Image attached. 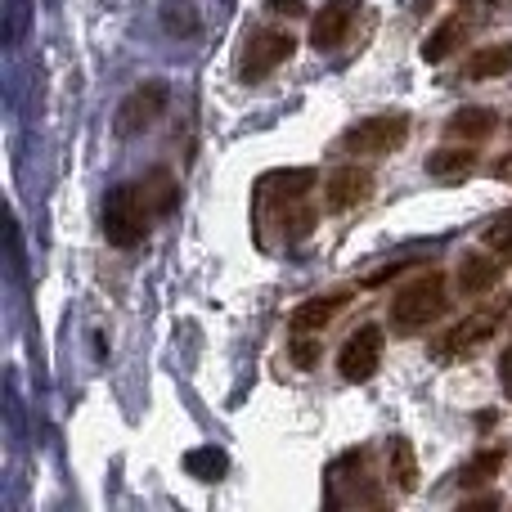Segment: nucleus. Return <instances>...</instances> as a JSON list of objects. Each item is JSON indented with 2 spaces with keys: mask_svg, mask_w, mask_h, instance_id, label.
Listing matches in <instances>:
<instances>
[{
  "mask_svg": "<svg viewBox=\"0 0 512 512\" xmlns=\"http://www.w3.org/2000/svg\"><path fill=\"white\" fill-rule=\"evenodd\" d=\"M176 207V180L167 171H153L149 180H122V185L108 189L104 198V239L113 248H135V243L149 239V221L158 212Z\"/></svg>",
  "mask_w": 512,
  "mask_h": 512,
  "instance_id": "nucleus-1",
  "label": "nucleus"
},
{
  "mask_svg": "<svg viewBox=\"0 0 512 512\" xmlns=\"http://www.w3.org/2000/svg\"><path fill=\"white\" fill-rule=\"evenodd\" d=\"M445 310H450V283H445L441 270H427L391 297L387 319L400 337H414V333H423V328H432Z\"/></svg>",
  "mask_w": 512,
  "mask_h": 512,
  "instance_id": "nucleus-2",
  "label": "nucleus"
},
{
  "mask_svg": "<svg viewBox=\"0 0 512 512\" xmlns=\"http://www.w3.org/2000/svg\"><path fill=\"white\" fill-rule=\"evenodd\" d=\"M409 131H414V122H409V113H400V108H391V113H373V117H360V122H351L342 135H337L333 153L337 158H387V153H396L400 144L409 140Z\"/></svg>",
  "mask_w": 512,
  "mask_h": 512,
  "instance_id": "nucleus-3",
  "label": "nucleus"
},
{
  "mask_svg": "<svg viewBox=\"0 0 512 512\" xmlns=\"http://www.w3.org/2000/svg\"><path fill=\"white\" fill-rule=\"evenodd\" d=\"M508 310H512V297H499V301H490V306L472 310L468 319L450 324L441 337H436V342H432V355H436V360H468V355H477L481 346H486L490 337L504 328Z\"/></svg>",
  "mask_w": 512,
  "mask_h": 512,
  "instance_id": "nucleus-4",
  "label": "nucleus"
},
{
  "mask_svg": "<svg viewBox=\"0 0 512 512\" xmlns=\"http://www.w3.org/2000/svg\"><path fill=\"white\" fill-rule=\"evenodd\" d=\"M292 50H297L292 32H279V27H261V32H252L248 45H243V54H239V81L243 86H256V81L270 77L279 63H288Z\"/></svg>",
  "mask_w": 512,
  "mask_h": 512,
  "instance_id": "nucleus-5",
  "label": "nucleus"
},
{
  "mask_svg": "<svg viewBox=\"0 0 512 512\" xmlns=\"http://www.w3.org/2000/svg\"><path fill=\"white\" fill-rule=\"evenodd\" d=\"M378 369H382V328L360 324L337 351V373H342V382H373Z\"/></svg>",
  "mask_w": 512,
  "mask_h": 512,
  "instance_id": "nucleus-6",
  "label": "nucleus"
},
{
  "mask_svg": "<svg viewBox=\"0 0 512 512\" xmlns=\"http://www.w3.org/2000/svg\"><path fill=\"white\" fill-rule=\"evenodd\" d=\"M167 99H171V90H167V81H158V77L144 81V86H135L131 95L117 104V135H140V131H149V126L162 117Z\"/></svg>",
  "mask_w": 512,
  "mask_h": 512,
  "instance_id": "nucleus-7",
  "label": "nucleus"
},
{
  "mask_svg": "<svg viewBox=\"0 0 512 512\" xmlns=\"http://www.w3.org/2000/svg\"><path fill=\"white\" fill-rule=\"evenodd\" d=\"M369 194H373V171H364L355 158L324 180V207L328 212H351V207L369 203Z\"/></svg>",
  "mask_w": 512,
  "mask_h": 512,
  "instance_id": "nucleus-8",
  "label": "nucleus"
},
{
  "mask_svg": "<svg viewBox=\"0 0 512 512\" xmlns=\"http://www.w3.org/2000/svg\"><path fill=\"white\" fill-rule=\"evenodd\" d=\"M355 5H360V0H324V9L310 18V45H315L319 54L337 50V45L346 41V32H351V23H355Z\"/></svg>",
  "mask_w": 512,
  "mask_h": 512,
  "instance_id": "nucleus-9",
  "label": "nucleus"
},
{
  "mask_svg": "<svg viewBox=\"0 0 512 512\" xmlns=\"http://www.w3.org/2000/svg\"><path fill=\"white\" fill-rule=\"evenodd\" d=\"M346 301H351V292L346 288L315 292V297H306L297 310H292V328H301V333H324V328L346 310Z\"/></svg>",
  "mask_w": 512,
  "mask_h": 512,
  "instance_id": "nucleus-10",
  "label": "nucleus"
},
{
  "mask_svg": "<svg viewBox=\"0 0 512 512\" xmlns=\"http://www.w3.org/2000/svg\"><path fill=\"white\" fill-rule=\"evenodd\" d=\"M499 131V117L495 108H481V104H468V108H454V117L445 122V135L459 144H481Z\"/></svg>",
  "mask_w": 512,
  "mask_h": 512,
  "instance_id": "nucleus-11",
  "label": "nucleus"
},
{
  "mask_svg": "<svg viewBox=\"0 0 512 512\" xmlns=\"http://www.w3.org/2000/svg\"><path fill=\"white\" fill-rule=\"evenodd\" d=\"M454 279H459V288L468 292V297H481V292H490L499 279H504V265L490 261L486 252H468L459 261V274H454Z\"/></svg>",
  "mask_w": 512,
  "mask_h": 512,
  "instance_id": "nucleus-12",
  "label": "nucleus"
},
{
  "mask_svg": "<svg viewBox=\"0 0 512 512\" xmlns=\"http://www.w3.org/2000/svg\"><path fill=\"white\" fill-rule=\"evenodd\" d=\"M423 171L432 180H463L477 171V153H472V144H463V149H436V153H427Z\"/></svg>",
  "mask_w": 512,
  "mask_h": 512,
  "instance_id": "nucleus-13",
  "label": "nucleus"
},
{
  "mask_svg": "<svg viewBox=\"0 0 512 512\" xmlns=\"http://www.w3.org/2000/svg\"><path fill=\"white\" fill-rule=\"evenodd\" d=\"M463 36H468V18H463V14H450V18H445V23L423 41V63H445L454 50H459Z\"/></svg>",
  "mask_w": 512,
  "mask_h": 512,
  "instance_id": "nucleus-14",
  "label": "nucleus"
},
{
  "mask_svg": "<svg viewBox=\"0 0 512 512\" xmlns=\"http://www.w3.org/2000/svg\"><path fill=\"white\" fill-rule=\"evenodd\" d=\"M508 68H512V41H499V45H481V50L468 59L463 77L468 81H490V77H504Z\"/></svg>",
  "mask_w": 512,
  "mask_h": 512,
  "instance_id": "nucleus-15",
  "label": "nucleus"
},
{
  "mask_svg": "<svg viewBox=\"0 0 512 512\" xmlns=\"http://www.w3.org/2000/svg\"><path fill=\"white\" fill-rule=\"evenodd\" d=\"M158 18H162V32L180 36V41H189V36L203 32V18H198V9L189 5V0H162Z\"/></svg>",
  "mask_w": 512,
  "mask_h": 512,
  "instance_id": "nucleus-16",
  "label": "nucleus"
},
{
  "mask_svg": "<svg viewBox=\"0 0 512 512\" xmlns=\"http://www.w3.org/2000/svg\"><path fill=\"white\" fill-rule=\"evenodd\" d=\"M391 481H396L400 495H414L418 490V459L409 436H391Z\"/></svg>",
  "mask_w": 512,
  "mask_h": 512,
  "instance_id": "nucleus-17",
  "label": "nucleus"
},
{
  "mask_svg": "<svg viewBox=\"0 0 512 512\" xmlns=\"http://www.w3.org/2000/svg\"><path fill=\"white\" fill-rule=\"evenodd\" d=\"M185 472L198 481H221L225 472H230V459H225V450H216V445H198V450L185 454Z\"/></svg>",
  "mask_w": 512,
  "mask_h": 512,
  "instance_id": "nucleus-18",
  "label": "nucleus"
},
{
  "mask_svg": "<svg viewBox=\"0 0 512 512\" xmlns=\"http://www.w3.org/2000/svg\"><path fill=\"white\" fill-rule=\"evenodd\" d=\"M495 472H504V450H481L472 454L468 463H463L459 472V486H486V481H495Z\"/></svg>",
  "mask_w": 512,
  "mask_h": 512,
  "instance_id": "nucleus-19",
  "label": "nucleus"
},
{
  "mask_svg": "<svg viewBox=\"0 0 512 512\" xmlns=\"http://www.w3.org/2000/svg\"><path fill=\"white\" fill-rule=\"evenodd\" d=\"M481 243H486L504 265H512V207H504L499 216H490V225L481 230Z\"/></svg>",
  "mask_w": 512,
  "mask_h": 512,
  "instance_id": "nucleus-20",
  "label": "nucleus"
},
{
  "mask_svg": "<svg viewBox=\"0 0 512 512\" xmlns=\"http://www.w3.org/2000/svg\"><path fill=\"white\" fill-rule=\"evenodd\" d=\"M288 355H292V364H297V369H315L319 364V342H315V333H292L288 337Z\"/></svg>",
  "mask_w": 512,
  "mask_h": 512,
  "instance_id": "nucleus-21",
  "label": "nucleus"
},
{
  "mask_svg": "<svg viewBox=\"0 0 512 512\" xmlns=\"http://www.w3.org/2000/svg\"><path fill=\"white\" fill-rule=\"evenodd\" d=\"M499 387H504V396L512 400V342L504 346V355H499Z\"/></svg>",
  "mask_w": 512,
  "mask_h": 512,
  "instance_id": "nucleus-22",
  "label": "nucleus"
},
{
  "mask_svg": "<svg viewBox=\"0 0 512 512\" xmlns=\"http://www.w3.org/2000/svg\"><path fill=\"white\" fill-rule=\"evenodd\" d=\"M270 14H288V18H297V14H306V5H301V0H270Z\"/></svg>",
  "mask_w": 512,
  "mask_h": 512,
  "instance_id": "nucleus-23",
  "label": "nucleus"
},
{
  "mask_svg": "<svg viewBox=\"0 0 512 512\" xmlns=\"http://www.w3.org/2000/svg\"><path fill=\"white\" fill-rule=\"evenodd\" d=\"M495 176H499V180H512V153H504V158L495 162Z\"/></svg>",
  "mask_w": 512,
  "mask_h": 512,
  "instance_id": "nucleus-24",
  "label": "nucleus"
},
{
  "mask_svg": "<svg viewBox=\"0 0 512 512\" xmlns=\"http://www.w3.org/2000/svg\"><path fill=\"white\" fill-rule=\"evenodd\" d=\"M508 135H512V117H508Z\"/></svg>",
  "mask_w": 512,
  "mask_h": 512,
  "instance_id": "nucleus-25",
  "label": "nucleus"
}]
</instances>
